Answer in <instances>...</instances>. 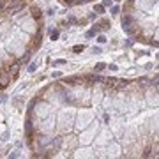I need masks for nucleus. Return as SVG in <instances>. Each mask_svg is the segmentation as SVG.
I'll use <instances>...</instances> for the list:
<instances>
[{
    "instance_id": "nucleus-1",
    "label": "nucleus",
    "mask_w": 159,
    "mask_h": 159,
    "mask_svg": "<svg viewBox=\"0 0 159 159\" xmlns=\"http://www.w3.org/2000/svg\"><path fill=\"white\" fill-rule=\"evenodd\" d=\"M27 7V2L25 0H11V2H7L5 4V7H4V11L7 12V14H18L20 11H23Z\"/></svg>"
},
{
    "instance_id": "nucleus-2",
    "label": "nucleus",
    "mask_w": 159,
    "mask_h": 159,
    "mask_svg": "<svg viewBox=\"0 0 159 159\" xmlns=\"http://www.w3.org/2000/svg\"><path fill=\"white\" fill-rule=\"evenodd\" d=\"M20 64L18 62H12V64H9L7 67H5V71L9 73V76H11V80H16L18 78V73H20Z\"/></svg>"
},
{
    "instance_id": "nucleus-3",
    "label": "nucleus",
    "mask_w": 159,
    "mask_h": 159,
    "mask_svg": "<svg viewBox=\"0 0 159 159\" xmlns=\"http://www.w3.org/2000/svg\"><path fill=\"white\" fill-rule=\"evenodd\" d=\"M120 23H122V28L131 27V25H134V16H133L131 12H124L122 18H120Z\"/></svg>"
},
{
    "instance_id": "nucleus-4",
    "label": "nucleus",
    "mask_w": 159,
    "mask_h": 159,
    "mask_svg": "<svg viewBox=\"0 0 159 159\" xmlns=\"http://www.w3.org/2000/svg\"><path fill=\"white\" fill-rule=\"evenodd\" d=\"M9 83H11V76H9V73L5 69H2V71H0V89H2V90L7 89Z\"/></svg>"
},
{
    "instance_id": "nucleus-5",
    "label": "nucleus",
    "mask_w": 159,
    "mask_h": 159,
    "mask_svg": "<svg viewBox=\"0 0 159 159\" xmlns=\"http://www.w3.org/2000/svg\"><path fill=\"white\" fill-rule=\"evenodd\" d=\"M30 14H32L34 21H41V18H42V12H41V9H39V7H35V5L30 9Z\"/></svg>"
},
{
    "instance_id": "nucleus-6",
    "label": "nucleus",
    "mask_w": 159,
    "mask_h": 159,
    "mask_svg": "<svg viewBox=\"0 0 159 159\" xmlns=\"http://www.w3.org/2000/svg\"><path fill=\"white\" fill-rule=\"evenodd\" d=\"M37 145H39V147H48V145H51V138H50V136H41V138H37Z\"/></svg>"
},
{
    "instance_id": "nucleus-7",
    "label": "nucleus",
    "mask_w": 159,
    "mask_h": 159,
    "mask_svg": "<svg viewBox=\"0 0 159 159\" xmlns=\"http://www.w3.org/2000/svg\"><path fill=\"white\" fill-rule=\"evenodd\" d=\"M62 143H64V138H62V136L51 138V145H53V149H55V150H59V149L62 147Z\"/></svg>"
},
{
    "instance_id": "nucleus-8",
    "label": "nucleus",
    "mask_w": 159,
    "mask_h": 159,
    "mask_svg": "<svg viewBox=\"0 0 159 159\" xmlns=\"http://www.w3.org/2000/svg\"><path fill=\"white\" fill-rule=\"evenodd\" d=\"M96 25H97V28H99V32H103V30H108V28L111 27L110 20H101V23H96Z\"/></svg>"
},
{
    "instance_id": "nucleus-9",
    "label": "nucleus",
    "mask_w": 159,
    "mask_h": 159,
    "mask_svg": "<svg viewBox=\"0 0 159 159\" xmlns=\"http://www.w3.org/2000/svg\"><path fill=\"white\" fill-rule=\"evenodd\" d=\"M94 12H96V14H104V12H106V7H104L103 4H96V5H94Z\"/></svg>"
},
{
    "instance_id": "nucleus-10",
    "label": "nucleus",
    "mask_w": 159,
    "mask_h": 159,
    "mask_svg": "<svg viewBox=\"0 0 159 159\" xmlns=\"http://www.w3.org/2000/svg\"><path fill=\"white\" fill-rule=\"evenodd\" d=\"M104 69H106V64H104V62H97V64L94 66V73H103Z\"/></svg>"
},
{
    "instance_id": "nucleus-11",
    "label": "nucleus",
    "mask_w": 159,
    "mask_h": 159,
    "mask_svg": "<svg viewBox=\"0 0 159 159\" xmlns=\"http://www.w3.org/2000/svg\"><path fill=\"white\" fill-rule=\"evenodd\" d=\"M97 34H99V28H97V25H94V27L90 28V30L87 32V37H96Z\"/></svg>"
},
{
    "instance_id": "nucleus-12",
    "label": "nucleus",
    "mask_w": 159,
    "mask_h": 159,
    "mask_svg": "<svg viewBox=\"0 0 159 159\" xmlns=\"http://www.w3.org/2000/svg\"><path fill=\"white\" fill-rule=\"evenodd\" d=\"M59 35H60V32L57 30V28H55V30H50V37H51V41H57V39H59Z\"/></svg>"
},
{
    "instance_id": "nucleus-13",
    "label": "nucleus",
    "mask_w": 159,
    "mask_h": 159,
    "mask_svg": "<svg viewBox=\"0 0 159 159\" xmlns=\"http://www.w3.org/2000/svg\"><path fill=\"white\" fill-rule=\"evenodd\" d=\"M83 50H85L83 44H76V46H73V51H74V53H81Z\"/></svg>"
},
{
    "instance_id": "nucleus-14",
    "label": "nucleus",
    "mask_w": 159,
    "mask_h": 159,
    "mask_svg": "<svg viewBox=\"0 0 159 159\" xmlns=\"http://www.w3.org/2000/svg\"><path fill=\"white\" fill-rule=\"evenodd\" d=\"M67 23H71V25H78V18H74V16H67Z\"/></svg>"
},
{
    "instance_id": "nucleus-15",
    "label": "nucleus",
    "mask_w": 159,
    "mask_h": 159,
    "mask_svg": "<svg viewBox=\"0 0 159 159\" xmlns=\"http://www.w3.org/2000/svg\"><path fill=\"white\" fill-rule=\"evenodd\" d=\"M35 104H37V99H32V101H30V103H28V110H27V111H32Z\"/></svg>"
},
{
    "instance_id": "nucleus-16",
    "label": "nucleus",
    "mask_w": 159,
    "mask_h": 159,
    "mask_svg": "<svg viewBox=\"0 0 159 159\" xmlns=\"http://www.w3.org/2000/svg\"><path fill=\"white\" fill-rule=\"evenodd\" d=\"M119 12H120V7L119 5H111V14H113V16H117Z\"/></svg>"
},
{
    "instance_id": "nucleus-17",
    "label": "nucleus",
    "mask_w": 159,
    "mask_h": 159,
    "mask_svg": "<svg viewBox=\"0 0 159 159\" xmlns=\"http://www.w3.org/2000/svg\"><path fill=\"white\" fill-rule=\"evenodd\" d=\"M97 41L101 42V44H103V42H106L108 39H106V35H103V34H99V35H97Z\"/></svg>"
},
{
    "instance_id": "nucleus-18",
    "label": "nucleus",
    "mask_w": 159,
    "mask_h": 159,
    "mask_svg": "<svg viewBox=\"0 0 159 159\" xmlns=\"http://www.w3.org/2000/svg\"><path fill=\"white\" fill-rule=\"evenodd\" d=\"M64 64H67L64 59H59V60H55V62H53V66H64Z\"/></svg>"
},
{
    "instance_id": "nucleus-19",
    "label": "nucleus",
    "mask_w": 159,
    "mask_h": 159,
    "mask_svg": "<svg viewBox=\"0 0 159 159\" xmlns=\"http://www.w3.org/2000/svg\"><path fill=\"white\" fill-rule=\"evenodd\" d=\"M35 69H37V64H30V66H28V73H34Z\"/></svg>"
},
{
    "instance_id": "nucleus-20",
    "label": "nucleus",
    "mask_w": 159,
    "mask_h": 159,
    "mask_svg": "<svg viewBox=\"0 0 159 159\" xmlns=\"http://www.w3.org/2000/svg\"><path fill=\"white\" fill-rule=\"evenodd\" d=\"M92 51H94L96 55H99V53H103V50H101L99 46H94V48H92Z\"/></svg>"
},
{
    "instance_id": "nucleus-21",
    "label": "nucleus",
    "mask_w": 159,
    "mask_h": 159,
    "mask_svg": "<svg viewBox=\"0 0 159 159\" xmlns=\"http://www.w3.org/2000/svg\"><path fill=\"white\" fill-rule=\"evenodd\" d=\"M103 5L104 7H111L113 4H111V0H103Z\"/></svg>"
},
{
    "instance_id": "nucleus-22",
    "label": "nucleus",
    "mask_w": 159,
    "mask_h": 159,
    "mask_svg": "<svg viewBox=\"0 0 159 159\" xmlns=\"http://www.w3.org/2000/svg\"><path fill=\"white\" fill-rule=\"evenodd\" d=\"M106 67H110L111 71H117V69H119V66H117V64H110V66H106Z\"/></svg>"
},
{
    "instance_id": "nucleus-23",
    "label": "nucleus",
    "mask_w": 159,
    "mask_h": 159,
    "mask_svg": "<svg viewBox=\"0 0 159 159\" xmlns=\"http://www.w3.org/2000/svg\"><path fill=\"white\" fill-rule=\"evenodd\" d=\"M51 76H53V78H60V76H62V73H59V71H55V73H53Z\"/></svg>"
},
{
    "instance_id": "nucleus-24",
    "label": "nucleus",
    "mask_w": 159,
    "mask_h": 159,
    "mask_svg": "<svg viewBox=\"0 0 159 159\" xmlns=\"http://www.w3.org/2000/svg\"><path fill=\"white\" fill-rule=\"evenodd\" d=\"M96 16H97L96 12H90V14H89V20H96Z\"/></svg>"
}]
</instances>
